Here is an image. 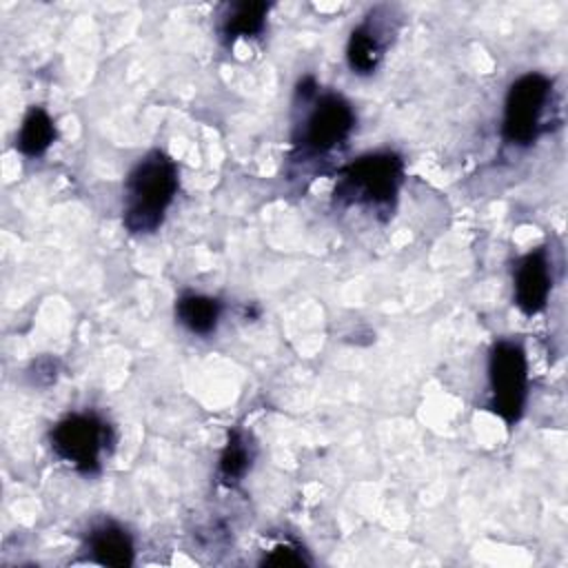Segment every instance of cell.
I'll return each instance as SVG.
<instances>
[{
    "mask_svg": "<svg viewBox=\"0 0 568 568\" xmlns=\"http://www.w3.org/2000/svg\"><path fill=\"white\" fill-rule=\"evenodd\" d=\"M178 191V166L162 151H149L124 184V226L131 233L155 231Z\"/></svg>",
    "mask_w": 568,
    "mask_h": 568,
    "instance_id": "obj_1",
    "label": "cell"
},
{
    "mask_svg": "<svg viewBox=\"0 0 568 568\" xmlns=\"http://www.w3.org/2000/svg\"><path fill=\"white\" fill-rule=\"evenodd\" d=\"M220 313H222L220 302L215 297H209V295L186 293L175 304L178 322L195 335L213 333L217 322H220Z\"/></svg>",
    "mask_w": 568,
    "mask_h": 568,
    "instance_id": "obj_9",
    "label": "cell"
},
{
    "mask_svg": "<svg viewBox=\"0 0 568 568\" xmlns=\"http://www.w3.org/2000/svg\"><path fill=\"white\" fill-rule=\"evenodd\" d=\"M552 82L544 73H524L517 78L504 102L501 133L510 144H530L537 138L544 109L550 100Z\"/></svg>",
    "mask_w": 568,
    "mask_h": 568,
    "instance_id": "obj_4",
    "label": "cell"
},
{
    "mask_svg": "<svg viewBox=\"0 0 568 568\" xmlns=\"http://www.w3.org/2000/svg\"><path fill=\"white\" fill-rule=\"evenodd\" d=\"M404 164L395 153H368L346 164L339 173L335 197L371 206H388L402 184Z\"/></svg>",
    "mask_w": 568,
    "mask_h": 568,
    "instance_id": "obj_2",
    "label": "cell"
},
{
    "mask_svg": "<svg viewBox=\"0 0 568 568\" xmlns=\"http://www.w3.org/2000/svg\"><path fill=\"white\" fill-rule=\"evenodd\" d=\"M55 140V124L42 106H33L18 131V149L27 158L42 155Z\"/></svg>",
    "mask_w": 568,
    "mask_h": 568,
    "instance_id": "obj_11",
    "label": "cell"
},
{
    "mask_svg": "<svg viewBox=\"0 0 568 568\" xmlns=\"http://www.w3.org/2000/svg\"><path fill=\"white\" fill-rule=\"evenodd\" d=\"M382 51L384 47L377 33L368 24H362L353 29L348 38V47H346L348 67L353 69V73H362V75L373 73L382 60Z\"/></svg>",
    "mask_w": 568,
    "mask_h": 568,
    "instance_id": "obj_12",
    "label": "cell"
},
{
    "mask_svg": "<svg viewBox=\"0 0 568 568\" xmlns=\"http://www.w3.org/2000/svg\"><path fill=\"white\" fill-rule=\"evenodd\" d=\"M515 304L524 315H537L546 308L552 277L546 248L526 253L515 268Z\"/></svg>",
    "mask_w": 568,
    "mask_h": 568,
    "instance_id": "obj_7",
    "label": "cell"
},
{
    "mask_svg": "<svg viewBox=\"0 0 568 568\" xmlns=\"http://www.w3.org/2000/svg\"><path fill=\"white\" fill-rule=\"evenodd\" d=\"M264 566H306L308 561L304 559L302 550L291 544H277L268 557L262 561Z\"/></svg>",
    "mask_w": 568,
    "mask_h": 568,
    "instance_id": "obj_14",
    "label": "cell"
},
{
    "mask_svg": "<svg viewBox=\"0 0 568 568\" xmlns=\"http://www.w3.org/2000/svg\"><path fill=\"white\" fill-rule=\"evenodd\" d=\"M268 16L266 2H235L226 7V13L222 18V36L226 40L237 38H253L262 33Z\"/></svg>",
    "mask_w": 568,
    "mask_h": 568,
    "instance_id": "obj_10",
    "label": "cell"
},
{
    "mask_svg": "<svg viewBox=\"0 0 568 568\" xmlns=\"http://www.w3.org/2000/svg\"><path fill=\"white\" fill-rule=\"evenodd\" d=\"M488 379L493 393V410L506 422H519L528 395V362L517 342L501 339L490 348Z\"/></svg>",
    "mask_w": 568,
    "mask_h": 568,
    "instance_id": "obj_3",
    "label": "cell"
},
{
    "mask_svg": "<svg viewBox=\"0 0 568 568\" xmlns=\"http://www.w3.org/2000/svg\"><path fill=\"white\" fill-rule=\"evenodd\" d=\"M355 126L351 104L335 93L322 95L308 113L302 131V144L313 153H326L342 144Z\"/></svg>",
    "mask_w": 568,
    "mask_h": 568,
    "instance_id": "obj_6",
    "label": "cell"
},
{
    "mask_svg": "<svg viewBox=\"0 0 568 568\" xmlns=\"http://www.w3.org/2000/svg\"><path fill=\"white\" fill-rule=\"evenodd\" d=\"M91 557L111 568H129L133 564V541L124 528L113 521L100 524L89 532Z\"/></svg>",
    "mask_w": 568,
    "mask_h": 568,
    "instance_id": "obj_8",
    "label": "cell"
},
{
    "mask_svg": "<svg viewBox=\"0 0 568 568\" xmlns=\"http://www.w3.org/2000/svg\"><path fill=\"white\" fill-rule=\"evenodd\" d=\"M109 444V426L93 413L62 417L51 430L53 453L82 473H95Z\"/></svg>",
    "mask_w": 568,
    "mask_h": 568,
    "instance_id": "obj_5",
    "label": "cell"
},
{
    "mask_svg": "<svg viewBox=\"0 0 568 568\" xmlns=\"http://www.w3.org/2000/svg\"><path fill=\"white\" fill-rule=\"evenodd\" d=\"M251 459H253V453H251L246 437L240 430H231L229 439L222 448V455H220L217 470H220L222 481H226V484L240 481L246 475V470L251 468Z\"/></svg>",
    "mask_w": 568,
    "mask_h": 568,
    "instance_id": "obj_13",
    "label": "cell"
}]
</instances>
